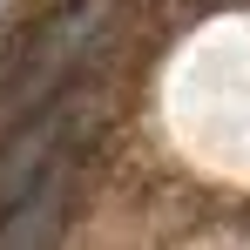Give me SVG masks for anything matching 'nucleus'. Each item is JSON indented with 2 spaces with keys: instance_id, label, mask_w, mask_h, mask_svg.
<instances>
[{
  "instance_id": "obj_1",
  "label": "nucleus",
  "mask_w": 250,
  "mask_h": 250,
  "mask_svg": "<svg viewBox=\"0 0 250 250\" xmlns=\"http://www.w3.org/2000/svg\"><path fill=\"white\" fill-rule=\"evenodd\" d=\"M54 209H61V189H54V183H41L27 203L7 216V230H0V250H41L47 237H54Z\"/></svg>"
}]
</instances>
